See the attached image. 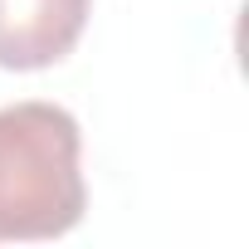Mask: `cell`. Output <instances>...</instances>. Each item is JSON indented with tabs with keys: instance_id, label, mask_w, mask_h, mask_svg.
Listing matches in <instances>:
<instances>
[{
	"instance_id": "6da1fadb",
	"label": "cell",
	"mask_w": 249,
	"mask_h": 249,
	"mask_svg": "<svg viewBox=\"0 0 249 249\" xmlns=\"http://www.w3.org/2000/svg\"><path fill=\"white\" fill-rule=\"evenodd\" d=\"M88 210L83 132L59 103L0 107V244L59 239Z\"/></svg>"
},
{
	"instance_id": "7a4b0ae2",
	"label": "cell",
	"mask_w": 249,
	"mask_h": 249,
	"mask_svg": "<svg viewBox=\"0 0 249 249\" xmlns=\"http://www.w3.org/2000/svg\"><path fill=\"white\" fill-rule=\"evenodd\" d=\"M93 0H0V69H54L83 39Z\"/></svg>"
}]
</instances>
